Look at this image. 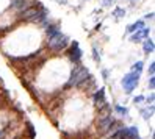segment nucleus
I'll return each mask as SVG.
<instances>
[{
    "label": "nucleus",
    "instance_id": "obj_22",
    "mask_svg": "<svg viewBox=\"0 0 155 139\" xmlns=\"http://www.w3.org/2000/svg\"><path fill=\"white\" fill-rule=\"evenodd\" d=\"M146 19H153V13H150V14H147V16H146Z\"/></svg>",
    "mask_w": 155,
    "mask_h": 139
},
{
    "label": "nucleus",
    "instance_id": "obj_16",
    "mask_svg": "<svg viewBox=\"0 0 155 139\" xmlns=\"http://www.w3.org/2000/svg\"><path fill=\"white\" fill-rule=\"evenodd\" d=\"M153 72H155V63H150L149 64V73H150V77H153Z\"/></svg>",
    "mask_w": 155,
    "mask_h": 139
},
{
    "label": "nucleus",
    "instance_id": "obj_4",
    "mask_svg": "<svg viewBox=\"0 0 155 139\" xmlns=\"http://www.w3.org/2000/svg\"><path fill=\"white\" fill-rule=\"evenodd\" d=\"M138 78H140V75L138 73H133V72H129L127 75H124L122 88H124V91L127 92V94H130V92L136 88V85H138Z\"/></svg>",
    "mask_w": 155,
    "mask_h": 139
},
{
    "label": "nucleus",
    "instance_id": "obj_8",
    "mask_svg": "<svg viewBox=\"0 0 155 139\" xmlns=\"http://www.w3.org/2000/svg\"><path fill=\"white\" fill-rule=\"evenodd\" d=\"M60 33H61V30L58 28V25L49 24V25H47V28H45V34H47V38H49V39L57 38V36H58Z\"/></svg>",
    "mask_w": 155,
    "mask_h": 139
},
{
    "label": "nucleus",
    "instance_id": "obj_6",
    "mask_svg": "<svg viewBox=\"0 0 155 139\" xmlns=\"http://www.w3.org/2000/svg\"><path fill=\"white\" fill-rule=\"evenodd\" d=\"M149 33H150V28H141V30H138V31H135V33H132V36H130V41L132 42H140V41H143V39H146L149 36Z\"/></svg>",
    "mask_w": 155,
    "mask_h": 139
},
{
    "label": "nucleus",
    "instance_id": "obj_10",
    "mask_svg": "<svg viewBox=\"0 0 155 139\" xmlns=\"http://www.w3.org/2000/svg\"><path fill=\"white\" fill-rule=\"evenodd\" d=\"M153 49H155V45H153V41L147 38V39L144 41V44H143V50H144V53H146V55H149V53H153Z\"/></svg>",
    "mask_w": 155,
    "mask_h": 139
},
{
    "label": "nucleus",
    "instance_id": "obj_14",
    "mask_svg": "<svg viewBox=\"0 0 155 139\" xmlns=\"http://www.w3.org/2000/svg\"><path fill=\"white\" fill-rule=\"evenodd\" d=\"M114 111H116V113H119L121 116H127V114H129V109H127L125 106H121V105H116Z\"/></svg>",
    "mask_w": 155,
    "mask_h": 139
},
{
    "label": "nucleus",
    "instance_id": "obj_7",
    "mask_svg": "<svg viewBox=\"0 0 155 139\" xmlns=\"http://www.w3.org/2000/svg\"><path fill=\"white\" fill-rule=\"evenodd\" d=\"M93 99H94V103L100 108V106H104L107 102H105V89L104 88H100L99 91H96V94L93 95Z\"/></svg>",
    "mask_w": 155,
    "mask_h": 139
},
{
    "label": "nucleus",
    "instance_id": "obj_3",
    "mask_svg": "<svg viewBox=\"0 0 155 139\" xmlns=\"http://www.w3.org/2000/svg\"><path fill=\"white\" fill-rule=\"evenodd\" d=\"M97 127L100 128L102 133H108L116 127V120L111 114H100V117L97 120Z\"/></svg>",
    "mask_w": 155,
    "mask_h": 139
},
{
    "label": "nucleus",
    "instance_id": "obj_12",
    "mask_svg": "<svg viewBox=\"0 0 155 139\" xmlns=\"http://www.w3.org/2000/svg\"><path fill=\"white\" fill-rule=\"evenodd\" d=\"M141 114H143V117H144V119H149V117H152V114H153V105H150V108L141 109Z\"/></svg>",
    "mask_w": 155,
    "mask_h": 139
},
{
    "label": "nucleus",
    "instance_id": "obj_11",
    "mask_svg": "<svg viewBox=\"0 0 155 139\" xmlns=\"http://www.w3.org/2000/svg\"><path fill=\"white\" fill-rule=\"evenodd\" d=\"M143 67H144V63H143V61H136L133 66H132V72H133V73H138V75H140L141 70H143Z\"/></svg>",
    "mask_w": 155,
    "mask_h": 139
},
{
    "label": "nucleus",
    "instance_id": "obj_21",
    "mask_svg": "<svg viewBox=\"0 0 155 139\" xmlns=\"http://www.w3.org/2000/svg\"><path fill=\"white\" fill-rule=\"evenodd\" d=\"M102 75H104V78L108 77V69H104V70H102Z\"/></svg>",
    "mask_w": 155,
    "mask_h": 139
},
{
    "label": "nucleus",
    "instance_id": "obj_18",
    "mask_svg": "<svg viewBox=\"0 0 155 139\" xmlns=\"http://www.w3.org/2000/svg\"><path fill=\"white\" fill-rule=\"evenodd\" d=\"M93 53H94V60L100 61V55H97V49H93Z\"/></svg>",
    "mask_w": 155,
    "mask_h": 139
},
{
    "label": "nucleus",
    "instance_id": "obj_13",
    "mask_svg": "<svg viewBox=\"0 0 155 139\" xmlns=\"http://www.w3.org/2000/svg\"><path fill=\"white\" fill-rule=\"evenodd\" d=\"M113 16H116L117 19H121V17L125 16V10H124V8H119V6H117V8H114V10H113Z\"/></svg>",
    "mask_w": 155,
    "mask_h": 139
},
{
    "label": "nucleus",
    "instance_id": "obj_9",
    "mask_svg": "<svg viewBox=\"0 0 155 139\" xmlns=\"http://www.w3.org/2000/svg\"><path fill=\"white\" fill-rule=\"evenodd\" d=\"M144 21H136L133 24H130L129 27H127V33H135V31H138L141 28H144Z\"/></svg>",
    "mask_w": 155,
    "mask_h": 139
},
{
    "label": "nucleus",
    "instance_id": "obj_5",
    "mask_svg": "<svg viewBox=\"0 0 155 139\" xmlns=\"http://www.w3.org/2000/svg\"><path fill=\"white\" fill-rule=\"evenodd\" d=\"M69 58H71V61L74 63V66H77V64H80V60H81V50H80V47H78V42H72L71 44V50H69Z\"/></svg>",
    "mask_w": 155,
    "mask_h": 139
},
{
    "label": "nucleus",
    "instance_id": "obj_17",
    "mask_svg": "<svg viewBox=\"0 0 155 139\" xmlns=\"http://www.w3.org/2000/svg\"><path fill=\"white\" fill-rule=\"evenodd\" d=\"M149 88H150V89L155 88V77H150V78H149Z\"/></svg>",
    "mask_w": 155,
    "mask_h": 139
},
{
    "label": "nucleus",
    "instance_id": "obj_1",
    "mask_svg": "<svg viewBox=\"0 0 155 139\" xmlns=\"http://www.w3.org/2000/svg\"><path fill=\"white\" fill-rule=\"evenodd\" d=\"M91 78L93 77L89 75V70L85 66H81V64H77L71 72V77H69L66 88H81V86H85V83Z\"/></svg>",
    "mask_w": 155,
    "mask_h": 139
},
{
    "label": "nucleus",
    "instance_id": "obj_2",
    "mask_svg": "<svg viewBox=\"0 0 155 139\" xmlns=\"http://www.w3.org/2000/svg\"><path fill=\"white\" fill-rule=\"evenodd\" d=\"M68 45H69V38L64 36L63 33H60L57 38L49 39V49L52 52H61V50H64Z\"/></svg>",
    "mask_w": 155,
    "mask_h": 139
},
{
    "label": "nucleus",
    "instance_id": "obj_20",
    "mask_svg": "<svg viewBox=\"0 0 155 139\" xmlns=\"http://www.w3.org/2000/svg\"><path fill=\"white\" fill-rule=\"evenodd\" d=\"M113 2H114V0H104V5H105V6H110Z\"/></svg>",
    "mask_w": 155,
    "mask_h": 139
},
{
    "label": "nucleus",
    "instance_id": "obj_19",
    "mask_svg": "<svg viewBox=\"0 0 155 139\" xmlns=\"http://www.w3.org/2000/svg\"><path fill=\"white\" fill-rule=\"evenodd\" d=\"M147 103H150V105H153V94H150V95L147 97Z\"/></svg>",
    "mask_w": 155,
    "mask_h": 139
},
{
    "label": "nucleus",
    "instance_id": "obj_15",
    "mask_svg": "<svg viewBox=\"0 0 155 139\" xmlns=\"http://www.w3.org/2000/svg\"><path fill=\"white\" fill-rule=\"evenodd\" d=\"M144 100H146L144 95H136V97L133 99V103H141V102H144Z\"/></svg>",
    "mask_w": 155,
    "mask_h": 139
}]
</instances>
